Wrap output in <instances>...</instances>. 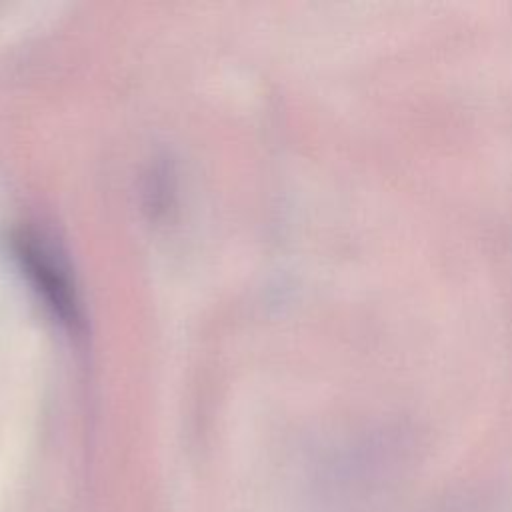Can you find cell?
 Returning <instances> with one entry per match:
<instances>
[]
</instances>
